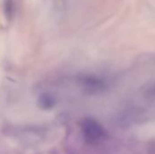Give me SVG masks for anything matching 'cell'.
<instances>
[{
	"label": "cell",
	"mask_w": 155,
	"mask_h": 154,
	"mask_svg": "<svg viewBox=\"0 0 155 154\" xmlns=\"http://www.w3.org/2000/svg\"><path fill=\"white\" fill-rule=\"evenodd\" d=\"M82 128L86 140L90 143H96L105 136V131L103 126L93 119H84Z\"/></svg>",
	"instance_id": "cell-1"
},
{
	"label": "cell",
	"mask_w": 155,
	"mask_h": 154,
	"mask_svg": "<svg viewBox=\"0 0 155 154\" xmlns=\"http://www.w3.org/2000/svg\"><path fill=\"white\" fill-rule=\"evenodd\" d=\"M84 87L90 93H98L105 90L106 84L102 80L94 76H84L82 80Z\"/></svg>",
	"instance_id": "cell-2"
},
{
	"label": "cell",
	"mask_w": 155,
	"mask_h": 154,
	"mask_svg": "<svg viewBox=\"0 0 155 154\" xmlns=\"http://www.w3.org/2000/svg\"><path fill=\"white\" fill-rule=\"evenodd\" d=\"M41 103L43 104V107L47 109V108H51L53 106V101L49 96L46 95H43L42 96V101H40Z\"/></svg>",
	"instance_id": "cell-3"
},
{
	"label": "cell",
	"mask_w": 155,
	"mask_h": 154,
	"mask_svg": "<svg viewBox=\"0 0 155 154\" xmlns=\"http://www.w3.org/2000/svg\"><path fill=\"white\" fill-rule=\"evenodd\" d=\"M146 94H147L149 97L155 98V83L154 84H153L152 85H150V87L147 89V91H146Z\"/></svg>",
	"instance_id": "cell-4"
}]
</instances>
